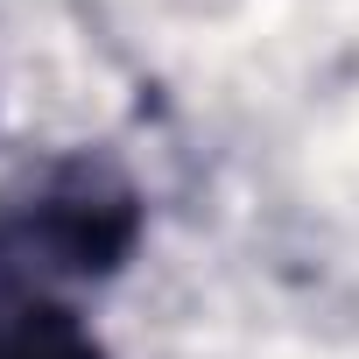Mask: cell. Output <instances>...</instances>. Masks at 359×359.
Here are the masks:
<instances>
[{
    "mask_svg": "<svg viewBox=\"0 0 359 359\" xmlns=\"http://www.w3.org/2000/svg\"><path fill=\"white\" fill-rule=\"evenodd\" d=\"M0 359H106L92 331L57 303H15L0 310Z\"/></svg>",
    "mask_w": 359,
    "mask_h": 359,
    "instance_id": "cell-1",
    "label": "cell"
}]
</instances>
